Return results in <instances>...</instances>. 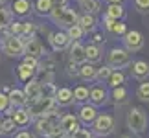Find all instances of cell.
I'll list each match as a JSON object with an SVG mask.
<instances>
[{
	"mask_svg": "<svg viewBox=\"0 0 149 138\" xmlns=\"http://www.w3.org/2000/svg\"><path fill=\"white\" fill-rule=\"evenodd\" d=\"M92 129L96 135L100 136H107L114 131V118L111 114H98L96 120L92 122Z\"/></svg>",
	"mask_w": 149,
	"mask_h": 138,
	"instance_id": "277c9868",
	"label": "cell"
},
{
	"mask_svg": "<svg viewBox=\"0 0 149 138\" xmlns=\"http://www.w3.org/2000/svg\"><path fill=\"white\" fill-rule=\"evenodd\" d=\"M81 9H85V13L96 15L101 11V4L100 0H81Z\"/></svg>",
	"mask_w": 149,
	"mask_h": 138,
	"instance_id": "7402d4cb",
	"label": "cell"
},
{
	"mask_svg": "<svg viewBox=\"0 0 149 138\" xmlns=\"http://www.w3.org/2000/svg\"><path fill=\"white\" fill-rule=\"evenodd\" d=\"M74 100H77V101H87V100H88V89L85 87V85H77V87L74 89Z\"/></svg>",
	"mask_w": 149,
	"mask_h": 138,
	"instance_id": "f546056e",
	"label": "cell"
},
{
	"mask_svg": "<svg viewBox=\"0 0 149 138\" xmlns=\"http://www.w3.org/2000/svg\"><path fill=\"white\" fill-rule=\"evenodd\" d=\"M33 33H35V24L33 22H22V39H26V37H33Z\"/></svg>",
	"mask_w": 149,
	"mask_h": 138,
	"instance_id": "4dcf8cb0",
	"label": "cell"
},
{
	"mask_svg": "<svg viewBox=\"0 0 149 138\" xmlns=\"http://www.w3.org/2000/svg\"><path fill=\"white\" fill-rule=\"evenodd\" d=\"M50 43H52V46H54V50L61 52V50H65L66 46L70 44V37H68L65 31H57V33H52L50 35Z\"/></svg>",
	"mask_w": 149,
	"mask_h": 138,
	"instance_id": "7c38bea8",
	"label": "cell"
},
{
	"mask_svg": "<svg viewBox=\"0 0 149 138\" xmlns=\"http://www.w3.org/2000/svg\"><path fill=\"white\" fill-rule=\"evenodd\" d=\"M131 57H129V50L123 48H112L107 54V65L111 68H122L125 65H129Z\"/></svg>",
	"mask_w": 149,
	"mask_h": 138,
	"instance_id": "5b68a950",
	"label": "cell"
},
{
	"mask_svg": "<svg viewBox=\"0 0 149 138\" xmlns=\"http://www.w3.org/2000/svg\"><path fill=\"white\" fill-rule=\"evenodd\" d=\"M50 17H52V20H54L57 26H61V28H70L74 24H77L76 11L66 9V6L65 8H52Z\"/></svg>",
	"mask_w": 149,
	"mask_h": 138,
	"instance_id": "7a4b0ae2",
	"label": "cell"
},
{
	"mask_svg": "<svg viewBox=\"0 0 149 138\" xmlns=\"http://www.w3.org/2000/svg\"><path fill=\"white\" fill-rule=\"evenodd\" d=\"M70 138H94V133H92V131H88V129H83L81 127V129H77Z\"/></svg>",
	"mask_w": 149,
	"mask_h": 138,
	"instance_id": "8d00e7d4",
	"label": "cell"
},
{
	"mask_svg": "<svg viewBox=\"0 0 149 138\" xmlns=\"http://www.w3.org/2000/svg\"><path fill=\"white\" fill-rule=\"evenodd\" d=\"M123 44H125V50L138 52L144 46V37H142L140 31H125L123 33Z\"/></svg>",
	"mask_w": 149,
	"mask_h": 138,
	"instance_id": "52a82bcc",
	"label": "cell"
},
{
	"mask_svg": "<svg viewBox=\"0 0 149 138\" xmlns=\"http://www.w3.org/2000/svg\"><path fill=\"white\" fill-rule=\"evenodd\" d=\"M114 22H116V20H114V19H111V17H105V28H107V30H111Z\"/></svg>",
	"mask_w": 149,
	"mask_h": 138,
	"instance_id": "ee69618b",
	"label": "cell"
},
{
	"mask_svg": "<svg viewBox=\"0 0 149 138\" xmlns=\"http://www.w3.org/2000/svg\"><path fill=\"white\" fill-rule=\"evenodd\" d=\"M123 81H125V76H123V72H122V70H112V72H111V76H109V79H107V83L111 85L112 89L122 87Z\"/></svg>",
	"mask_w": 149,
	"mask_h": 138,
	"instance_id": "603a6c76",
	"label": "cell"
},
{
	"mask_svg": "<svg viewBox=\"0 0 149 138\" xmlns=\"http://www.w3.org/2000/svg\"><path fill=\"white\" fill-rule=\"evenodd\" d=\"M52 109H55V100L54 96H41L39 100H35L33 103H30V114L31 118H39V116H44L48 114Z\"/></svg>",
	"mask_w": 149,
	"mask_h": 138,
	"instance_id": "3957f363",
	"label": "cell"
},
{
	"mask_svg": "<svg viewBox=\"0 0 149 138\" xmlns=\"http://www.w3.org/2000/svg\"><path fill=\"white\" fill-rule=\"evenodd\" d=\"M70 61H74V63H85L87 61L85 46L79 41H74V44L70 46Z\"/></svg>",
	"mask_w": 149,
	"mask_h": 138,
	"instance_id": "e0dca14e",
	"label": "cell"
},
{
	"mask_svg": "<svg viewBox=\"0 0 149 138\" xmlns=\"http://www.w3.org/2000/svg\"><path fill=\"white\" fill-rule=\"evenodd\" d=\"M83 33H85V30L79 24H74L70 28H66V35L70 37V41H79V39L83 37Z\"/></svg>",
	"mask_w": 149,
	"mask_h": 138,
	"instance_id": "83f0119b",
	"label": "cell"
},
{
	"mask_svg": "<svg viewBox=\"0 0 149 138\" xmlns=\"http://www.w3.org/2000/svg\"><path fill=\"white\" fill-rule=\"evenodd\" d=\"M68 0H52V4H54V8H65Z\"/></svg>",
	"mask_w": 149,
	"mask_h": 138,
	"instance_id": "7bdbcfd3",
	"label": "cell"
},
{
	"mask_svg": "<svg viewBox=\"0 0 149 138\" xmlns=\"http://www.w3.org/2000/svg\"><path fill=\"white\" fill-rule=\"evenodd\" d=\"M8 98H9V105H13V107H24L28 103V98L24 94V90H19V89L9 90Z\"/></svg>",
	"mask_w": 149,
	"mask_h": 138,
	"instance_id": "ac0fdd59",
	"label": "cell"
},
{
	"mask_svg": "<svg viewBox=\"0 0 149 138\" xmlns=\"http://www.w3.org/2000/svg\"><path fill=\"white\" fill-rule=\"evenodd\" d=\"M123 15H125V9H123L122 4H111V6H109L107 17H111V19H114V20H120Z\"/></svg>",
	"mask_w": 149,
	"mask_h": 138,
	"instance_id": "cb8c5ba5",
	"label": "cell"
},
{
	"mask_svg": "<svg viewBox=\"0 0 149 138\" xmlns=\"http://www.w3.org/2000/svg\"><path fill=\"white\" fill-rule=\"evenodd\" d=\"M127 127L133 131L134 135H142L147 129V114L144 109L133 107L127 114Z\"/></svg>",
	"mask_w": 149,
	"mask_h": 138,
	"instance_id": "6da1fadb",
	"label": "cell"
},
{
	"mask_svg": "<svg viewBox=\"0 0 149 138\" xmlns=\"http://www.w3.org/2000/svg\"><path fill=\"white\" fill-rule=\"evenodd\" d=\"M59 125H61L63 133H65L66 136H72L77 129H81V125H79V118L74 116V114H65V116H61Z\"/></svg>",
	"mask_w": 149,
	"mask_h": 138,
	"instance_id": "ba28073f",
	"label": "cell"
},
{
	"mask_svg": "<svg viewBox=\"0 0 149 138\" xmlns=\"http://www.w3.org/2000/svg\"><path fill=\"white\" fill-rule=\"evenodd\" d=\"M111 72H112V68L111 66H101V68H98V70H96V79H100V81H103V79H109V76H111Z\"/></svg>",
	"mask_w": 149,
	"mask_h": 138,
	"instance_id": "836d02e7",
	"label": "cell"
},
{
	"mask_svg": "<svg viewBox=\"0 0 149 138\" xmlns=\"http://www.w3.org/2000/svg\"><path fill=\"white\" fill-rule=\"evenodd\" d=\"M77 24L81 26L85 31H90V30H94V28H96V17L90 15V13H85L83 17H79V19H77Z\"/></svg>",
	"mask_w": 149,
	"mask_h": 138,
	"instance_id": "44dd1931",
	"label": "cell"
},
{
	"mask_svg": "<svg viewBox=\"0 0 149 138\" xmlns=\"http://www.w3.org/2000/svg\"><path fill=\"white\" fill-rule=\"evenodd\" d=\"M24 94L28 98V101L33 103L35 100H39V98L42 96V85L37 81V79H30V81L26 83V89H24Z\"/></svg>",
	"mask_w": 149,
	"mask_h": 138,
	"instance_id": "30bf717a",
	"label": "cell"
},
{
	"mask_svg": "<svg viewBox=\"0 0 149 138\" xmlns=\"http://www.w3.org/2000/svg\"><path fill=\"white\" fill-rule=\"evenodd\" d=\"M9 33L11 35H22V22H9Z\"/></svg>",
	"mask_w": 149,
	"mask_h": 138,
	"instance_id": "74e56055",
	"label": "cell"
},
{
	"mask_svg": "<svg viewBox=\"0 0 149 138\" xmlns=\"http://www.w3.org/2000/svg\"><path fill=\"white\" fill-rule=\"evenodd\" d=\"M42 44L41 41H37V39H28V43H24V55H31V57H41L42 55Z\"/></svg>",
	"mask_w": 149,
	"mask_h": 138,
	"instance_id": "4fadbf2b",
	"label": "cell"
},
{
	"mask_svg": "<svg viewBox=\"0 0 149 138\" xmlns=\"http://www.w3.org/2000/svg\"><path fill=\"white\" fill-rule=\"evenodd\" d=\"M24 63H26V65H30V66H33V68H37V66H39L37 57H31V55H26V57H24Z\"/></svg>",
	"mask_w": 149,
	"mask_h": 138,
	"instance_id": "60d3db41",
	"label": "cell"
},
{
	"mask_svg": "<svg viewBox=\"0 0 149 138\" xmlns=\"http://www.w3.org/2000/svg\"><path fill=\"white\" fill-rule=\"evenodd\" d=\"M94 41H96V43H103V39H101V35H98V33H96V35H94Z\"/></svg>",
	"mask_w": 149,
	"mask_h": 138,
	"instance_id": "f6af8a7d",
	"label": "cell"
},
{
	"mask_svg": "<svg viewBox=\"0 0 149 138\" xmlns=\"http://www.w3.org/2000/svg\"><path fill=\"white\" fill-rule=\"evenodd\" d=\"M54 100H55V105H59V107H68V105H72V103H74V90L68 89V87L57 89Z\"/></svg>",
	"mask_w": 149,
	"mask_h": 138,
	"instance_id": "9c48e42d",
	"label": "cell"
},
{
	"mask_svg": "<svg viewBox=\"0 0 149 138\" xmlns=\"http://www.w3.org/2000/svg\"><path fill=\"white\" fill-rule=\"evenodd\" d=\"M8 26H9V13L2 8V9H0V31L6 30Z\"/></svg>",
	"mask_w": 149,
	"mask_h": 138,
	"instance_id": "d590c367",
	"label": "cell"
},
{
	"mask_svg": "<svg viewBox=\"0 0 149 138\" xmlns=\"http://www.w3.org/2000/svg\"><path fill=\"white\" fill-rule=\"evenodd\" d=\"M8 107H9V98H8V94H2V92H0V112H4Z\"/></svg>",
	"mask_w": 149,
	"mask_h": 138,
	"instance_id": "f35d334b",
	"label": "cell"
},
{
	"mask_svg": "<svg viewBox=\"0 0 149 138\" xmlns=\"http://www.w3.org/2000/svg\"><path fill=\"white\" fill-rule=\"evenodd\" d=\"M107 100H109V94H107V90L103 89V87H94V89L88 90V101L92 103L94 107L105 105Z\"/></svg>",
	"mask_w": 149,
	"mask_h": 138,
	"instance_id": "8fae6325",
	"label": "cell"
},
{
	"mask_svg": "<svg viewBox=\"0 0 149 138\" xmlns=\"http://www.w3.org/2000/svg\"><path fill=\"white\" fill-rule=\"evenodd\" d=\"M35 8H37V13L39 15H50L54 4H52V0H37Z\"/></svg>",
	"mask_w": 149,
	"mask_h": 138,
	"instance_id": "f1b7e54d",
	"label": "cell"
},
{
	"mask_svg": "<svg viewBox=\"0 0 149 138\" xmlns=\"http://www.w3.org/2000/svg\"><path fill=\"white\" fill-rule=\"evenodd\" d=\"M11 8H13V13L24 17V15H28L31 11V2L30 0H13Z\"/></svg>",
	"mask_w": 149,
	"mask_h": 138,
	"instance_id": "ffe728a7",
	"label": "cell"
},
{
	"mask_svg": "<svg viewBox=\"0 0 149 138\" xmlns=\"http://www.w3.org/2000/svg\"><path fill=\"white\" fill-rule=\"evenodd\" d=\"M122 138H133V136H122Z\"/></svg>",
	"mask_w": 149,
	"mask_h": 138,
	"instance_id": "c3c4849f",
	"label": "cell"
},
{
	"mask_svg": "<svg viewBox=\"0 0 149 138\" xmlns=\"http://www.w3.org/2000/svg\"><path fill=\"white\" fill-rule=\"evenodd\" d=\"M0 123H2V122H0Z\"/></svg>",
	"mask_w": 149,
	"mask_h": 138,
	"instance_id": "f907efd6",
	"label": "cell"
},
{
	"mask_svg": "<svg viewBox=\"0 0 149 138\" xmlns=\"http://www.w3.org/2000/svg\"><path fill=\"white\" fill-rule=\"evenodd\" d=\"M109 31H111V33H114V35H123V33L127 31V28H125V24H123L122 20H116Z\"/></svg>",
	"mask_w": 149,
	"mask_h": 138,
	"instance_id": "e575fe53",
	"label": "cell"
},
{
	"mask_svg": "<svg viewBox=\"0 0 149 138\" xmlns=\"http://www.w3.org/2000/svg\"><path fill=\"white\" fill-rule=\"evenodd\" d=\"M79 2H81V0H79Z\"/></svg>",
	"mask_w": 149,
	"mask_h": 138,
	"instance_id": "681fc988",
	"label": "cell"
},
{
	"mask_svg": "<svg viewBox=\"0 0 149 138\" xmlns=\"http://www.w3.org/2000/svg\"><path fill=\"white\" fill-rule=\"evenodd\" d=\"M125 96H127V90H125L123 87H116V89H112V98H114V101H116V103L125 101Z\"/></svg>",
	"mask_w": 149,
	"mask_h": 138,
	"instance_id": "d6a6232c",
	"label": "cell"
},
{
	"mask_svg": "<svg viewBox=\"0 0 149 138\" xmlns=\"http://www.w3.org/2000/svg\"><path fill=\"white\" fill-rule=\"evenodd\" d=\"M33 74H35V68L26 65V63H22V65L19 66V79L20 81H30V79L33 77Z\"/></svg>",
	"mask_w": 149,
	"mask_h": 138,
	"instance_id": "d4e9b609",
	"label": "cell"
},
{
	"mask_svg": "<svg viewBox=\"0 0 149 138\" xmlns=\"http://www.w3.org/2000/svg\"><path fill=\"white\" fill-rule=\"evenodd\" d=\"M9 114H11V118H13V122L17 125H26V123H30V120H31L30 111L24 109V107H15L13 112H9Z\"/></svg>",
	"mask_w": 149,
	"mask_h": 138,
	"instance_id": "9a60e30c",
	"label": "cell"
},
{
	"mask_svg": "<svg viewBox=\"0 0 149 138\" xmlns=\"http://www.w3.org/2000/svg\"><path fill=\"white\" fill-rule=\"evenodd\" d=\"M4 8V0H0V9H2Z\"/></svg>",
	"mask_w": 149,
	"mask_h": 138,
	"instance_id": "7dc6e473",
	"label": "cell"
},
{
	"mask_svg": "<svg viewBox=\"0 0 149 138\" xmlns=\"http://www.w3.org/2000/svg\"><path fill=\"white\" fill-rule=\"evenodd\" d=\"M15 138H33V135L30 133V131H20V133H17Z\"/></svg>",
	"mask_w": 149,
	"mask_h": 138,
	"instance_id": "b9f144b4",
	"label": "cell"
},
{
	"mask_svg": "<svg viewBox=\"0 0 149 138\" xmlns=\"http://www.w3.org/2000/svg\"><path fill=\"white\" fill-rule=\"evenodd\" d=\"M109 2H111V4H122L123 0H109Z\"/></svg>",
	"mask_w": 149,
	"mask_h": 138,
	"instance_id": "bcb514c9",
	"label": "cell"
},
{
	"mask_svg": "<svg viewBox=\"0 0 149 138\" xmlns=\"http://www.w3.org/2000/svg\"><path fill=\"white\" fill-rule=\"evenodd\" d=\"M96 70H98V68L94 65L83 63V65L77 68V74H79V77H81L83 81H92V79H96Z\"/></svg>",
	"mask_w": 149,
	"mask_h": 138,
	"instance_id": "d6986e66",
	"label": "cell"
},
{
	"mask_svg": "<svg viewBox=\"0 0 149 138\" xmlns=\"http://www.w3.org/2000/svg\"><path fill=\"white\" fill-rule=\"evenodd\" d=\"M131 76L136 79H146L149 76V65L146 61H134L131 65Z\"/></svg>",
	"mask_w": 149,
	"mask_h": 138,
	"instance_id": "2e32d148",
	"label": "cell"
},
{
	"mask_svg": "<svg viewBox=\"0 0 149 138\" xmlns=\"http://www.w3.org/2000/svg\"><path fill=\"white\" fill-rule=\"evenodd\" d=\"M4 52L9 57H19L24 54V39L20 35H9L4 43Z\"/></svg>",
	"mask_w": 149,
	"mask_h": 138,
	"instance_id": "8992f818",
	"label": "cell"
},
{
	"mask_svg": "<svg viewBox=\"0 0 149 138\" xmlns=\"http://www.w3.org/2000/svg\"><path fill=\"white\" fill-rule=\"evenodd\" d=\"M85 54H87L88 61H100L101 50H100V46H96V44H88V46H85Z\"/></svg>",
	"mask_w": 149,
	"mask_h": 138,
	"instance_id": "484cf974",
	"label": "cell"
},
{
	"mask_svg": "<svg viewBox=\"0 0 149 138\" xmlns=\"http://www.w3.org/2000/svg\"><path fill=\"white\" fill-rule=\"evenodd\" d=\"M96 116H98V111H96L94 105H83L77 112L79 122H83V123H92L96 120Z\"/></svg>",
	"mask_w": 149,
	"mask_h": 138,
	"instance_id": "5bb4252c",
	"label": "cell"
},
{
	"mask_svg": "<svg viewBox=\"0 0 149 138\" xmlns=\"http://www.w3.org/2000/svg\"><path fill=\"white\" fill-rule=\"evenodd\" d=\"M136 8L142 9V11H149V0H134Z\"/></svg>",
	"mask_w": 149,
	"mask_h": 138,
	"instance_id": "ab89813d",
	"label": "cell"
},
{
	"mask_svg": "<svg viewBox=\"0 0 149 138\" xmlns=\"http://www.w3.org/2000/svg\"><path fill=\"white\" fill-rule=\"evenodd\" d=\"M136 96H138L142 101H149V83H142L140 87L136 89Z\"/></svg>",
	"mask_w": 149,
	"mask_h": 138,
	"instance_id": "1f68e13d",
	"label": "cell"
},
{
	"mask_svg": "<svg viewBox=\"0 0 149 138\" xmlns=\"http://www.w3.org/2000/svg\"><path fill=\"white\" fill-rule=\"evenodd\" d=\"M15 129H17V123L13 122L11 116L2 120V123H0V133L2 135H11V133H15Z\"/></svg>",
	"mask_w": 149,
	"mask_h": 138,
	"instance_id": "4316f807",
	"label": "cell"
}]
</instances>
